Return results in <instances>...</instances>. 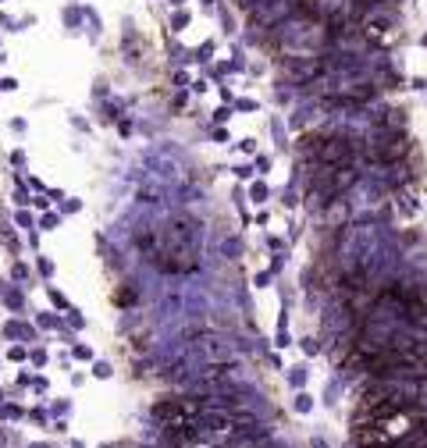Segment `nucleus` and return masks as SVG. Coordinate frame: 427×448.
Wrapping results in <instances>:
<instances>
[{
  "mask_svg": "<svg viewBox=\"0 0 427 448\" xmlns=\"http://www.w3.org/2000/svg\"><path fill=\"white\" fill-rule=\"evenodd\" d=\"M413 149V139H409L406 128H392V125H377L374 136L363 142V157L367 164H377V168H388V164H399L409 157Z\"/></svg>",
  "mask_w": 427,
  "mask_h": 448,
  "instance_id": "f257e3e1",
  "label": "nucleus"
},
{
  "mask_svg": "<svg viewBox=\"0 0 427 448\" xmlns=\"http://www.w3.org/2000/svg\"><path fill=\"white\" fill-rule=\"evenodd\" d=\"M61 25H64L68 36H82V28H86V4H79V0L64 4L61 7Z\"/></svg>",
  "mask_w": 427,
  "mask_h": 448,
  "instance_id": "f03ea898",
  "label": "nucleus"
},
{
  "mask_svg": "<svg viewBox=\"0 0 427 448\" xmlns=\"http://www.w3.org/2000/svg\"><path fill=\"white\" fill-rule=\"evenodd\" d=\"M100 28H103V22H100L96 7H89V4H86V28H82L86 39H89V43H100Z\"/></svg>",
  "mask_w": 427,
  "mask_h": 448,
  "instance_id": "7ed1b4c3",
  "label": "nucleus"
},
{
  "mask_svg": "<svg viewBox=\"0 0 427 448\" xmlns=\"http://www.w3.org/2000/svg\"><path fill=\"white\" fill-rule=\"evenodd\" d=\"M189 22H192V11H189V7H175V11H171V32H175V36L185 32Z\"/></svg>",
  "mask_w": 427,
  "mask_h": 448,
  "instance_id": "20e7f679",
  "label": "nucleus"
},
{
  "mask_svg": "<svg viewBox=\"0 0 427 448\" xmlns=\"http://www.w3.org/2000/svg\"><path fill=\"white\" fill-rule=\"evenodd\" d=\"M214 50H217V39H203V43H200V47H196V54H192V61H200V64H207Z\"/></svg>",
  "mask_w": 427,
  "mask_h": 448,
  "instance_id": "39448f33",
  "label": "nucleus"
},
{
  "mask_svg": "<svg viewBox=\"0 0 427 448\" xmlns=\"http://www.w3.org/2000/svg\"><path fill=\"white\" fill-rule=\"evenodd\" d=\"M228 64H232V71H242V68H246V50H242L239 39H232V61H228Z\"/></svg>",
  "mask_w": 427,
  "mask_h": 448,
  "instance_id": "423d86ee",
  "label": "nucleus"
},
{
  "mask_svg": "<svg viewBox=\"0 0 427 448\" xmlns=\"http://www.w3.org/2000/svg\"><path fill=\"white\" fill-rule=\"evenodd\" d=\"M0 28H4V32H18V18H11L7 11H0Z\"/></svg>",
  "mask_w": 427,
  "mask_h": 448,
  "instance_id": "0eeeda50",
  "label": "nucleus"
},
{
  "mask_svg": "<svg viewBox=\"0 0 427 448\" xmlns=\"http://www.w3.org/2000/svg\"><path fill=\"white\" fill-rule=\"evenodd\" d=\"M0 242H4V246H7L11 252H18V238L11 235V228H4V231H0Z\"/></svg>",
  "mask_w": 427,
  "mask_h": 448,
  "instance_id": "6e6552de",
  "label": "nucleus"
},
{
  "mask_svg": "<svg viewBox=\"0 0 427 448\" xmlns=\"http://www.w3.org/2000/svg\"><path fill=\"white\" fill-rule=\"evenodd\" d=\"M14 89H18V79H11V75L0 79V93H14Z\"/></svg>",
  "mask_w": 427,
  "mask_h": 448,
  "instance_id": "1a4fd4ad",
  "label": "nucleus"
},
{
  "mask_svg": "<svg viewBox=\"0 0 427 448\" xmlns=\"http://www.w3.org/2000/svg\"><path fill=\"white\" fill-rule=\"evenodd\" d=\"M36 25V14H22L18 18V32H25V28H32Z\"/></svg>",
  "mask_w": 427,
  "mask_h": 448,
  "instance_id": "9d476101",
  "label": "nucleus"
},
{
  "mask_svg": "<svg viewBox=\"0 0 427 448\" xmlns=\"http://www.w3.org/2000/svg\"><path fill=\"white\" fill-rule=\"evenodd\" d=\"M228 117H232V107H217V111H214V121H217V125H224Z\"/></svg>",
  "mask_w": 427,
  "mask_h": 448,
  "instance_id": "9b49d317",
  "label": "nucleus"
},
{
  "mask_svg": "<svg viewBox=\"0 0 427 448\" xmlns=\"http://www.w3.org/2000/svg\"><path fill=\"white\" fill-rule=\"evenodd\" d=\"M253 199H256V203H264V199H267V185H264V182H256V185H253Z\"/></svg>",
  "mask_w": 427,
  "mask_h": 448,
  "instance_id": "f8f14e48",
  "label": "nucleus"
},
{
  "mask_svg": "<svg viewBox=\"0 0 427 448\" xmlns=\"http://www.w3.org/2000/svg\"><path fill=\"white\" fill-rule=\"evenodd\" d=\"M36 267H39V274H43V278H50V274H54V263H50V260H43V256H39Z\"/></svg>",
  "mask_w": 427,
  "mask_h": 448,
  "instance_id": "ddd939ff",
  "label": "nucleus"
},
{
  "mask_svg": "<svg viewBox=\"0 0 427 448\" xmlns=\"http://www.w3.org/2000/svg\"><path fill=\"white\" fill-rule=\"evenodd\" d=\"M50 299H54V306H57V309H68V303H64V295H61L57 288H50Z\"/></svg>",
  "mask_w": 427,
  "mask_h": 448,
  "instance_id": "4468645a",
  "label": "nucleus"
},
{
  "mask_svg": "<svg viewBox=\"0 0 427 448\" xmlns=\"http://www.w3.org/2000/svg\"><path fill=\"white\" fill-rule=\"evenodd\" d=\"M409 89H417V93H424V89H427V79H420V75H413V79H409Z\"/></svg>",
  "mask_w": 427,
  "mask_h": 448,
  "instance_id": "2eb2a0df",
  "label": "nucleus"
},
{
  "mask_svg": "<svg viewBox=\"0 0 427 448\" xmlns=\"http://www.w3.org/2000/svg\"><path fill=\"white\" fill-rule=\"evenodd\" d=\"M132 299H135V292H132V288H121V292H118V303H121V306H125V303H132Z\"/></svg>",
  "mask_w": 427,
  "mask_h": 448,
  "instance_id": "dca6fc26",
  "label": "nucleus"
},
{
  "mask_svg": "<svg viewBox=\"0 0 427 448\" xmlns=\"http://www.w3.org/2000/svg\"><path fill=\"white\" fill-rule=\"evenodd\" d=\"M7 306L11 309H22V295L18 292H7Z\"/></svg>",
  "mask_w": 427,
  "mask_h": 448,
  "instance_id": "f3484780",
  "label": "nucleus"
},
{
  "mask_svg": "<svg viewBox=\"0 0 427 448\" xmlns=\"http://www.w3.org/2000/svg\"><path fill=\"white\" fill-rule=\"evenodd\" d=\"M11 274H14V278H18V281H25V278H29V271H25V263H14V267H11Z\"/></svg>",
  "mask_w": 427,
  "mask_h": 448,
  "instance_id": "a211bd4d",
  "label": "nucleus"
},
{
  "mask_svg": "<svg viewBox=\"0 0 427 448\" xmlns=\"http://www.w3.org/2000/svg\"><path fill=\"white\" fill-rule=\"evenodd\" d=\"M93 373H96V377H111V366H107V363H93Z\"/></svg>",
  "mask_w": 427,
  "mask_h": 448,
  "instance_id": "6ab92c4d",
  "label": "nucleus"
},
{
  "mask_svg": "<svg viewBox=\"0 0 427 448\" xmlns=\"http://www.w3.org/2000/svg\"><path fill=\"white\" fill-rule=\"evenodd\" d=\"M93 96H107V82H103V79H96V85H93Z\"/></svg>",
  "mask_w": 427,
  "mask_h": 448,
  "instance_id": "aec40b11",
  "label": "nucleus"
},
{
  "mask_svg": "<svg viewBox=\"0 0 427 448\" xmlns=\"http://www.w3.org/2000/svg\"><path fill=\"white\" fill-rule=\"evenodd\" d=\"M235 107H239V111H256V100H239Z\"/></svg>",
  "mask_w": 427,
  "mask_h": 448,
  "instance_id": "412c9836",
  "label": "nucleus"
},
{
  "mask_svg": "<svg viewBox=\"0 0 427 448\" xmlns=\"http://www.w3.org/2000/svg\"><path fill=\"white\" fill-rule=\"evenodd\" d=\"M175 85H178V89H185V85H192V82H189V75H182V71H178V75H175Z\"/></svg>",
  "mask_w": 427,
  "mask_h": 448,
  "instance_id": "4be33fe9",
  "label": "nucleus"
},
{
  "mask_svg": "<svg viewBox=\"0 0 427 448\" xmlns=\"http://www.w3.org/2000/svg\"><path fill=\"white\" fill-rule=\"evenodd\" d=\"M11 164H14V168H25V153H22V149H18V153H11Z\"/></svg>",
  "mask_w": 427,
  "mask_h": 448,
  "instance_id": "5701e85b",
  "label": "nucleus"
},
{
  "mask_svg": "<svg viewBox=\"0 0 427 448\" xmlns=\"http://www.w3.org/2000/svg\"><path fill=\"white\" fill-rule=\"evenodd\" d=\"M235 174H239V178H249V174H253V168H249V164H239V168H235Z\"/></svg>",
  "mask_w": 427,
  "mask_h": 448,
  "instance_id": "b1692460",
  "label": "nucleus"
},
{
  "mask_svg": "<svg viewBox=\"0 0 427 448\" xmlns=\"http://www.w3.org/2000/svg\"><path fill=\"white\" fill-rule=\"evenodd\" d=\"M39 224H43V228H47V231H50V228H54V224H57V214H47V217H43Z\"/></svg>",
  "mask_w": 427,
  "mask_h": 448,
  "instance_id": "393cba45",
  "label": "nucleus"
},
{
  "mask_svg": "<svg viewBox=\"0 0 427 448\" xmlns=\"http://www.w3.org/2000/svg\"><path fill=\"white\" fill-rule=\"evenodd\" d=\"M192 93H207V79H196L192 82Z\"/></svg>",
  "mask_w": 427,
  "mask_h": 448,
  "instance_id": "a878e982",
  "label": "nucleus"
},
{
  "mask_svg": "<svg viewBox=\"0 0 427 448\" xmlns=\"http://www.w3.org/2000/svg\"><path fill=\"white\" fill-rule=\"evenodd\" d=\"M200 7H203L207 14H214V7H217V0H200Z\"/></svg>",
  "mask_w": 427,
  "mask_h": 448,
  "instance_id": "bb28decb",
  "label": "nucleus"
},
{
  "mask_svg": "<svg viewBox=\"0 0 427 448\" xmlns=\"http://www.w3.org/2000/svg\"><path fill=\"white\" fill-rule=\"evenodd\" d=\"M171 7H189V0H167Z\"/></svg>",
  "mask_w": 427,
  "mask_h": 448,
  "instance_id": "cd10ccee",
  "label": "nucleus"
},
{
  "mask_svg": "<svg viewBox=\"0 0 427 448\" xmlns=\"http://www.w3.org/2000/svg\"><path fill=\"white\" fill-rule=\"evenodd\" d=\"M420 47H427V32H424V36H420Z\"/></svg>",
  "mask_w": 427,
  "mask_h": 448,
  "instance_id": "c85d7f7f",
  "label": "nucleus"
},
{
  "mask_svg": "<svg viewBox=\"0 0 427 448\" xmlns=\"http://www.w3.org/2000/svg\"><path fill=\"white\" fill-rule=\"evenodd\" d=\"M0 4H7V0H0Z\"/></svg>",
  "mask_w": 427,
  "mask_h": 448,
  "instance_id": "c756f323",
  "label": "nucleus"
}]
</instances>
